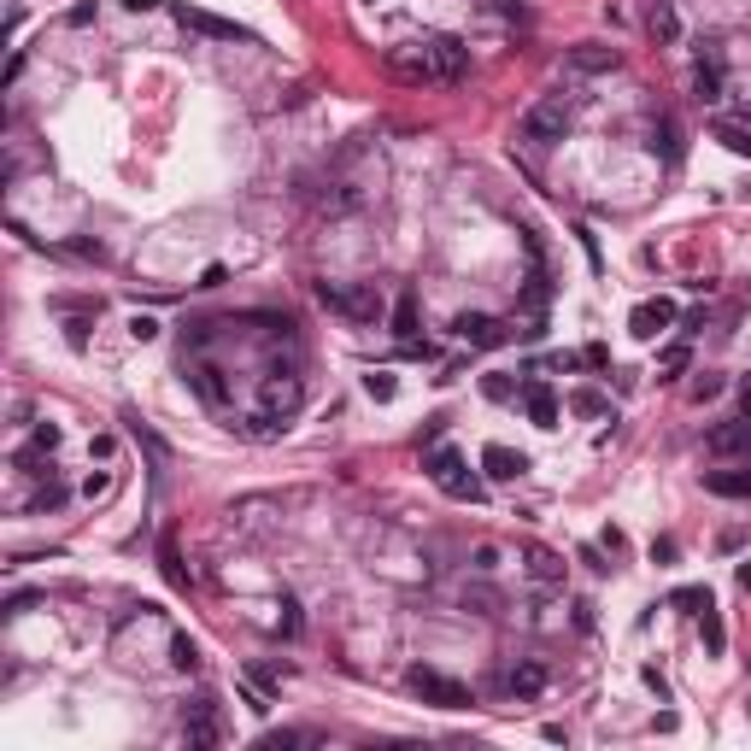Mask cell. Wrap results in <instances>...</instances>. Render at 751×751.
<instances>
[{"label":"cell","instance_id":"3957f363","mask_svg":"<svg viewBox=\"0 0 751 751\" xmlns=\"http://www.w3.org/2000/svg\"><path fill=\"white\" fill-rule=\"evenodd\" d=\"M405 681H411V693H417V699H429V705H441V710H464V705H470V687H464V681H452V675H441V669H423V663H417Z\"/></svg>","mask_w":751,"mask_h":751},{"label":"cell","instance_id":"83f0119b","mask_svg":"<svg viewBox=\"0 0 751 751\" xmlns=\"http://www.w3.org/2000/svg\"><path fill=\"white\" fill-rule=\"evenodd\" d=\"M159 558H165V581H171V587H188V570L177 564V546H171V540H165V552H159Z\"/></svg>","mask_w":751,"mask_h":751},{"label":"cell","instance_id":"ffe728a7","mask_svg":"<svg viewBox=\"0 0 751 751\" xmlns=\"http://www.w3.org/2000/svg\"><path fill=\"white\" fill-rule=\"evenodd\" d=\"M194 388H200L206 405H229V382H223L218 364H200V370H194Z\"/></svg>","mask_w":751,"mask_h":751},{"label":"cell","instance_id":"30bf717a","mask_svg":"<svg viewBox=\"0 0 751 751\" xmlns=\"http://www.w3.org/2000/svg\"><path fill=\"white\" fill-rule=\"evenodd\" d=\"M452 329H458V341H470V347H499V341H505V323L487 317V311H464Z\"/></svg>","mask_w":751,"mask_h":751},{"label":"cell","instance_id":"484cf974","mask_svg":"<svg viewBox=\"0 0 751 751\" xmlns=\"http://www.w3.org/2000/svg\"><path fill=\"white\" fill-rule=\"evenodd\" d=\"M200 663V646L188 634H171V669H194Z\"/></svg>","mask_w":751,"mask_h":751},{"label":"cell","instance_id":"4dcf8cb0","mask_svg":"<svg viewBox=\"0 0 751 751\" xmlns=\"http://www.w3.org/2000/svg\"><path fill=\"white\" fill-rule=\"evenodd\" d=\"M276 628H282V634H288V640H294V634H300V605H294V599H282V622H276Z\"/></svg>","mask_w":751,"mask_h":751},{"label":"cell","instance_id":"e575fe53","mask_svg":"<svg viewBox=\"0 0 751 751\" xmlns=\"http://www.w3.org/2000/svg\"><path fill=\"white\" fill-rule=\"evenodd\" d=\"M740 587H746V593H751V558H746V564H740Z\"/></svg>","mask_w":751,"mask_h":751},{"label":"cell","instance_id":"d6a6232c","mask_svg":"<svg viewBox=\"0 0 751 751\" xmlns=\"http://www.w3.org/2000/svg\"><path fill=\"white\" fill-rule=\"evenodd\" d=\"M482 388H487V399H511V382H505V376H487Z\"/></svg>","mask_w":751,"mask_h":751},{"label":"cell","instance_id":"6da1fadb","mask_svg":"<svg viewBox=\"0 0 751 751\" xmlns=\"http://www.w3.org/2000/svg\"><path fill=\"white\" fill-rule=\"evenodd\" d=\"M388 71L405 77V83H458L464 77V47L452 42V36H429V42H417V47H399L394 59H388Z\"/></svg>","mask_w":751,"mask_h":751},{"label":"cell","instance_id":"44dd1931","mask_svg":"<svg viewBox=\"0 0 751 751\" xmlns=\"http://www.w3.org/2000/svg\"><path fill=\"white\" fill-rule=\"evenodd\" d=\"M716 141H722L728 153H740V159H751V124H734V118H716Z\"/></svg>","mask_w":751,"mask_h":751},{"label":"cell","instance_id":"5b68a950","mask_svg":"<svg viewBox=\"0 0 751 751\" xmlns=\"http://www.w3.org/2000/svg\"><path fill=\"white\" fill-rule=\"evenodd\" d=\"M177 18H182V30H200V36H212V42H253L247 24L218 18V12H200V6H177Z\"/></svg>","mask_w":751,"mask_h":751},{"label":"cell","instance_id":"5bb4252c","mask_svg":"<svg viewBox=\"0 0 751 751\" xmlns=\"http://www.w3.org/2000/svg\"><path fill=\"white\" fill-rule=\"evenodd\" d=\"M523 405H529L534 429H558V394H552L546 382H529V388H523Z\"/></svg>","mask_w":751,"mask_h":751},{"label":"cell","instance_id":"603a6c76","mask_svg":"<svg viewBox=\"0 0 751 751\" xmlns=\"http://www.w3.org/2000/svg\"><path fill=\"white\" fill-rule=\"evenodd\" d=\"M394 335L405 347L417 341V300H411V294H399V306H394Z\"/></svg>","mask_w":751,"mask_h":751},{"label":"cell","instance_id":"7402d4cb","mask_svg":"<svg viewBox=\"0 0 751 751\" xmlns=\"http://www.w3.org/2000/svg\"><path fill=\"white\" fill-rule=\"evenodd\" d=\"M693 94H699V100H722V71H716V65H710V59H699V65H693Z\"/></svg>","mask_w":751,"mask_h":751},{"label":"cell","instance_id":"f1b7e54d","mask_svg":"<svg viewBox=\"0 0 751 751\" xmlns=\"http://www.w3.org/2000/svg\"><path fill=\"white\" fill-rule=\"evenodd\" d=\"M658 370H663V376H681V370H687V347H663Z\"/></svg>","mask_w":751,"mask_h":751},{"label":"cell","instance_id":"9a60e30c","mask_svg":"<svg viewBox=\"0 0 751 751\" xmlns=\"http://www.w3.org/2000/svg\"><path fill=\"white\" fill-rule=\"evenodd\" d=\"M482 470L493 476V482H517V476L529 470V458H523V452H511V446H487V452H482Z\"/></svg>","mask_w":751,"mask_h":751},{"label":"cell","instance_id":"e0dca14e","mask_svg":"<svg viewBox=\"0 0 751 751\" xmlns=\"http://www.w3.org/2000/svg\"><path fill=\"white\" fill-rule=\"evenodd\" d=\"M523 564L540 587H552V581H564V558L558 552H546V546H523Z\"/></svg>","mask_w":751,"mask_h":751},{"label":"cell","instance_id":"4316f807","mask_svg":"<svg viewBox=\"0 0 751 751\" xmlns=\"http://www.w3.org/2000/svg\"><path fill=\"white\" fill-rule=\"evenodd\" d=\"M699 617H705V646L710 652H722V646H728V628H722V617H716V605H705Z\"/></svg>","mask_w":751,"mask_h":751},{"label":"cell","instance_id":"ac0fdd59","mask_svg":"<svg viewBox=\"0 0 751 751\" xmlns=\"http://www.w3.org/2000/svg\"><path fill=\"white\" fill-rule=\"evenodd\" d=\"M705 487L716 499H751V470H710Z\"/></svg>","mask_w":751,"mask_h":751},{"label":"cell","instance_id":"8992f818","mask_svg":"<svg viewBox=\"0 0 751 751\" xmlns=\"http://www.w3.org/2000/svg\"><path fill=\"white\" fill-rule=\"evenodd\" d=\"M317 300H323V306H335V311H347V317H358V323H376V317H382L376 288H347V294H341V288H329V282H323V288H317Z\"/></svg>","mask_w":751,"mask_h":751},{"label":"cell","instance_id":"8fae6325","mask_svg":"<svg viewBox=\"0 0 751 751\" xmlns=\"http://www.w3.org/2000/svg\"><path fill=\"white\" fill-rule=\"evenodd\" d=\"M669 323H675V306H669V300H646V306H634V317H628V329H634L640 341H658Z\"/></svg>","mask_w":751,"mask_h":751},{"label":"cell","instance_id":"836d02e7","mask_svg":"<svg viewBox=\"0 0 751 751\" xmlns=\"http://www.w3.org/2000/svg\"><path fill=\"white\" fill-rule=\"evenodd\" d=\"M575 411H587V417H593V411H605V399H599V394H575Z\"/></svg>","mask_w":751,"mask_h":751},{"label":"cell","instance_id":"cb8c5ba5","mask_svg":"<svg viewBox=\"0 0 751 751\" xmlns=\"http://www.w3.org/2000/svg\"><path fill=\"white\" fill-rule=\"evenodd\" d=\"M65 499H71V487H65V482H53V476H47V487H36V499H30V511H59Z\"/></svg>","mask_w":751,"mask_h":751},{"label":"cell","instance_id":"d4e9b609","mask_svg":"<svg viewBox=\"0 0 751 751\" xmlns=\"http://www.w3.org/2000/svg\"><path fill=\"white\" fill-rule=\"evenodd\" d=\"M364 394H370V399H382V405H388V399L399 394L394 370H370V376H364Z\"/></svg>","mask_w":751,"mask_h":751},{"label":"cell","instance_id":"7a4b0ae2","mask_svg":"<svg viewBox=\"0 0 751 751\" xmlns=\"http://www.w3.org/2000/svg\"><path fill=\"white\" fill-rule=\"evenodd\" d=\"M564 135H570V106H564V100H534L529 112H523V141L552 147V141H564Z\"/></svg>","mask_w":751,"mask_h":751},{"label":"cell","instance_id":"ba28073f","mask_svg":"<svg viewBox=\"0 0 751 751\" xmlns=\"http://www.w3.org/2000/svg\"><path fill=\"white\" fill-rule=\"evenodd\" d=\"M705 452H710V458H740V452H751V417L716 423V429L705 435Z\"/></svg>","mask_w":751,"mask_h":751},{"label":"cell","instance_id":"277c9868","mask_svg":"<svg viewBox=\"0 0 751 751\" xmlns=\"http://www.w3.org/2000/svg\"><path fill=\"white\" fill-rule=\"evenodd\" d=\"M429 476H435V487H441V493H452V499H482L476 476H464V458H458L452 446L429 452Z\"/></svg>","mask_w":751,"mask_h":751},{"label":"cell","instance_id":"1f68e13d","mask_svg":"<svg viewBox=\"0 0 751 751\" xmlns=\"http://www.w3.org/2000/svg\"><path fill=\"white\" fill-rule=\"evenodd\" d=\"M716 394H722V376H699V382H693V399H699V405L716 399Z\"/></svg>","mask_w":751,"mask_h":751},{"label":"cell","instance_id":"2e32d148","mask_svg":"<svg viewBox=\"0 0 751 751\" xmlns=\"http://www.w3.org/2000/svg\"><path fill=\"white\" fill-rule=\"evenodd\" d=\"M646 30H652L663 47H675V42H681V12H675L669 0H652V12H646Z\"/></svg>","mask_w":751,"mask_h":751},{"label":"cell","instance_id":"f546056e","mask_svg":"<svg viewBox=\"0 0 751 751\" xmlns=\"http://www.w3.org/2000/svg\"><path fill=\"white\" fill-rule=\"evenodd\" d=\"M130 335H135V341H153V335H159V317H147V311L130 317Z\"/></svg>","mask_w":751,"mask_h":751},{"label":"cell","instance_id":"52a82bcc","mask_svg":"<svg viewBox=\"0 0 751 751\" xmlns=\"http://www.w3.org/2000/svg\"><path fill=\"white\" fill-rule=\"evenodd\" d=\"M300 399H306V382H300L294 370H270V382H265V411L270 417H294Z\"/></svg>","mask_w":751,"mask_h":751},{"label":"cell","instance_id":"d6986e66","mask_svg":"<svg viewBox=\"0 0 751 751\" xmlns=\"http://www.w3.org/2000/svg\"><path fill=\"white\" fill-rule=\"evenodd\" d=\"M652 153H658L663 165H681V124H675V118H658V130H652Z\"/></svg>","mask_w":751,"mask_h":751},{"label":"cell","instance_id":"9c48e42d","mask_svg":"<svg viewBox=\"0 0 751 751\" xmlns=\"http://www.w3.org/2000/svg\"><path fill=\"white\" fill-rule=\"evenodd\" d=\"M182 734H188V746H218L223 728H218V710H212V699H194V705L182 710Z\"/></svg>","mask_w":751,"mask_h":751},{"label":"cell","instance_id":"4fadbf2b","mask_svg":"<svg viewBox=\"0 0 751 751\" xmlns=\"http://www.w3.org/2000/svg\"><path fill=\"white\" fill-rule=\"evenodd\" d=\"M617 65H622L617 47H599V42L570 47V71H587V77H599V71H617Z\"/></svg>","mask_w":751,"mask_h":751},{"label":"cell","instance_id":"7c38bea8","mask_svg":"<svg viewBox=\"0 0 751 751\" xmlns=\"http://www.w3.org/2000/svg\"><path fill=\"white\" fill-rule=\"evenodd\" d=\"M505 693H511V699H540V693H546V663L523 658L511 675H505Z\"/></svg>","mask_w":751,"mask_h":751}]
</instances>
